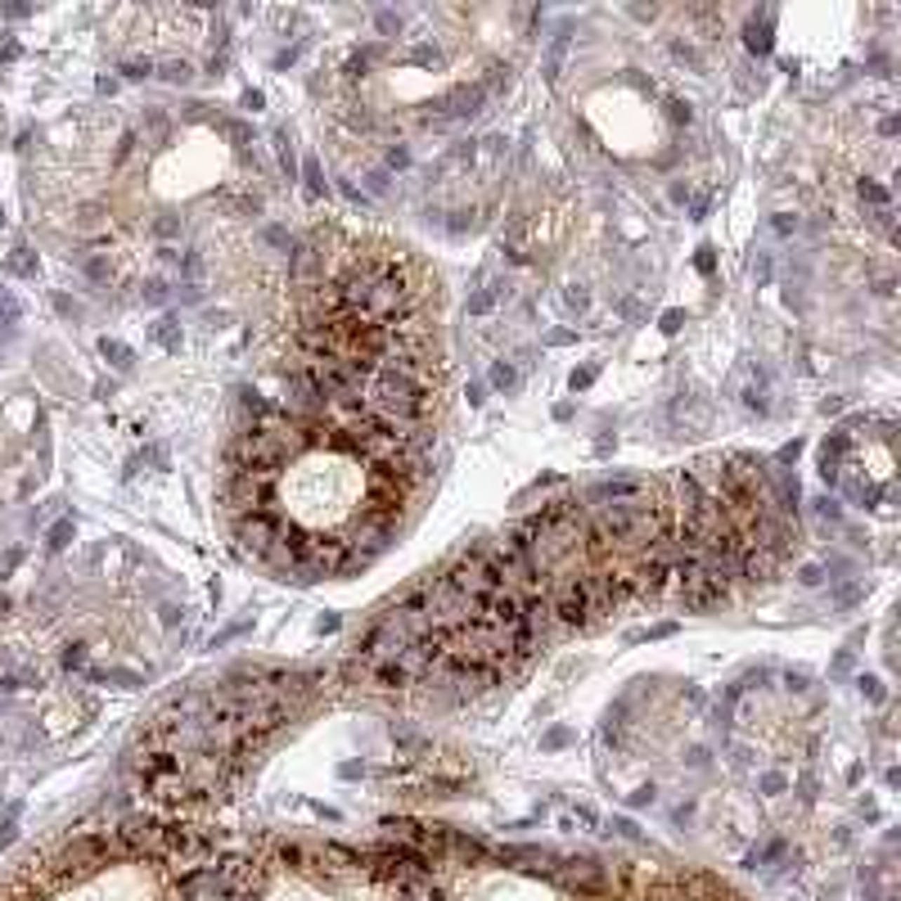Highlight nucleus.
<instances>
[{
    "mask_svg": "<svg viewBox=\"0 0 901 901\" xmlns=\"http://www.w3.org/2000/svg\"><path fill=\"white\" fill-rule=\"evenodd\" d=\"M550 622H554V631H582V627H591V622H595L582 573L550 577Z\"/></svg>",
    "mask_w": 901,
    "mask_h": 901,
    "instance_id": "1",
    "label": "nucleus"
},
{
    "mask_svg": "<svg viewBox=\"0 0 901 901\" xmlns=\"http://www.w3.org/2000/svg\"><path fill=\"white\" fill-rule=\"evenodd\" d=\"M649 491V482L645 478H604V482H595L591 491H586V509H595V505H622V500H640Z\"/></svg>",
    "mask_w": 901,
    "mask_h": 901,
    "instance_id": "2",
    "label": "nucleus"
},
{
    "mask_svg": "<svg viewBox=\"0 0 901 901\" xmlns=\"http://www.w3.org/2000/svg\"><path fill=\"white\" fill-rule=\"evenodd\" d=\"M780 568L785 563H780L770 550H761V545H739V582L744 586H766Z\"/></svg>",
    "mask_w": 901,
    "mask_h": 901,
    "instance_id": "3",
    "label": "nucleus"
},
{
    "mask_svg": "<svg viewBox=\"0 0 901 901\" xmlns=\"http://www.w3.org/2000/svg\"><path fill=\"white\" fill-rule=\"evenodd\" d=\"M370 685H374V690H388V694H392V690H406V685H415V681L406 676V667H401L396 658H379V662L370 667Z\"/></svg>",
    "mask_w": 901,
    "mask_h": 901,
    "instance_id": "4",
    "label": "nucleus"
},
{
    "mask_svg": "<svg viewBox=\"0 0 901 901\" xmlns=\"http://www.w3.org/2000/svg\"><path fill=\"white\" fill-rule=\"evenodd\" d=\"M487 383H491L496 392H519V388H523V370L514 366V361H505V356H500V361H491V370H487Z\"/></svg>",
    "mask_w": 901,
    "mask_h": 901,
    "instance_id": "5",
    "label": "nucleus"
},
{
    "mask_svg": "<svg viewBox=\"0 0 901 901\" xmlns=\"http://www.w3.org/2000/svg\"><path fill=\"white\" fill-rule=\"evenodd\" d=\"M149 338H154L163 352H180V320L171 316V311H167V316H158L154 325H149Z\"/></svg>",
    "mask_w": 901,
    "mask_h": 901,
    "instance_id": "6",
    "label": "nucleus"
},
{
    "mask_svg": "<svg viewBox=\"0 0 901 901\" xmlns=\"http://www.w3.org/2000/svg\"><path fill=\"white\" fill-rule=\"evenodd\" d=\"M744 46L753 50V55H770V14H753L748 18V27H744Z\"/></svg>",
    "mask_w": 901,
    "mask_h": 901,
    "instance_id": "7",
    "label": "nucleus"
},
{
    "mask_svg": "<svg viewBox=\"0 0 901 901\" xmlns=\"http://www.w3.org/2000/svg\"><path fill=\"white\" fill-rule=\"evenodd\" d=\"M5 271L9 275H18V280H36V271H41V262L32 257V248L27 243H18L14 253H9V262H5Z\"/></svg>",
    "mask_w": 901,
    "mask_h": 901,
    "instance_id": "8",
    "label": "nucleus"
},
{
    "mask_svg": "<svg viewBox=\"0 0 901 901\" xmlns=\"http://www.w3.org/2000/svg\"><path fill=\"white\" fill-rule=\"evenodd\" d=\"M100 352H104V361H109L113 370H122V374H126V370L135 366V352L126 347L122 338H100Z\"/></svg>",
    "mask_w": 901,
    "mask_h": 901,
    "instance_id": "9",
    "label": "nucleus"
},
{
    "mask_svg": "<svg viewBox=\"0 0 901 901\" xmlns=\"http://www.w3.org/2000/svg\"><path fill=\"white\" fill-rule=\"evenodd\" d=\"M81 275H86L91 284H100V288H104V284L113 280V262H109L104 253H91V257H81Z\"/></svg>",
    "mask_w": 901,
    "mask_h": 901,
    "instance_id": "10",
    "label": "nucleus"
},
{
    "mask_svg": "<svg viewBox=\"0 0 901 901\" xmlns=\"http://www.w3.org/2000/svg\"><path fill=\"white\" fill-rule=\"evenodd\" d=\"M568 41H573V36H568V27H563V32H554V41H550V46H545V77H550V81L559 77V68H563Z\"/></svg>",
    "mask_w": 901,
    "mask_h": 901,
    "instance_id": "11",
    "label": "nucleus"
},
{
    "mask_svg": "<svg viewBox=\"0 0 901 901\" xmlns=\"http://www.w3.org/2000/svg\"><path fill=\"white\" fill-rule=\"evenodd\" d=\"M72 536H77V523H72V519H59V523H50V532H46V550H50V554L68 550V545H72Z\"/></svg>",
    "mask_w": 901,
    "mask_h": 901,
    "instance_id": "12",
    "label": "nucleus"
},
{
    "mask_svg": "<svg viewBox=\"0 0 901 901\" xmlns=\"http://www.w3.org/2000/svg\"><path fill=\"white\" fill-rule=\"evenodd\" d=\"M856 194H861V203L870 212H883V208H893V194H888L883 185H879V180H861V185H856Z\"/></svg>",
    "mask_w": 901,
    "mask_h": 901,
    "instance_id": "13",
    "label": "nucleus"
},
{
    "mask_svg": "<svg viewBox=\"0 0 901 901\" xmlns=\"http://www.w3.org/2000/svg\"><path fill=\"white\" fill-rule=\"evenodd\" d=\"M158 72H163V81H171V86H189V81H194V68H189L185 59H171Z\"/></svg>",
    "mask_w": 901,
    "mask_h": 901,
    "instance_id": "14",
    "label": "nucleus"
},
{
    "mask_svg": "<svg viewBox=\"0 0 901 901\" xmlns=\"http://www.w3.org/2000/svg\"><path fill=\"white\" fill-rule=\"evenodd\" d=\"M167 298H171V288H167L163 280H145V284H140V302H145V307H163Z\"/></svg>",
    "mask_w": 901,
    "mask_h": 901,
    "instance_id": "15",
    "label": "nucleus"
},
{
    "mask_svg": "<svg viewBox=\"0 0 901 901\" xmlns=\"http://www.w3.org/2000/svg\"><path fill=\"white\" fill-rule=\"evenodd\" d=\"M275 145H280V167H284V176L293 180V176H298V154H293V140H288V131L275 135Z\"/></svg>",
    "mask_w": 901,
    "mask_h": 901,
    "instance_id": "16",
    "label": "nucleus"
},
{
    "mask_svg": "<svg viewBox=\"0 0 901 901\" xmlns=\"http://www.w3.org/2000/svg\"><path fill=\"white\" fill-rule=\"evenodd\" d=\"M770 271H775V266H770V253H757L753 262H748V275H753V284H757V288H766V284H770Z\"/></svg>",
    "mask_w": 901,
    "mask_h": 901,
    "instance_id": "17",
    "label": "nucleus"
},
{
    "mask_svg": "<svg viewBox=\"0 0 901 901\" xmlns=\"http://www.w3.org/2000/svg\"><path fill=\"white\" fill-rule=\"evenodd\" d=\"M491 311H496V293H491V288L469 293V316H491Z\"/></svg>",
    "mask_w": 901,
    "mask_h": 901,
    "instance_id": "18",
    "label": "nucleus"
},
{
    "mask_svg": "<svg viewBox=\"0 0 901 901\" xmlns=\"http://www.w3.org/2000/svg\"><path fill=\"white\" fill-rule=\"evenodd\" d=\"M694 271L707 275V280L716 275V248H712V243H699V253H694Z\"/></svg>",
    "mask_w": 901,
    "mask_h": 901,
    "instance_id": "19",
    "label": "nucleus"
},
{
    "mask_svg": "<svg viewBox=\"0 0 901 901\" xmlns=\"http://www.w3.org/2000/svg\"><path fill=\"white\" fill-rule=\"evenodd\" d=\"M591 307V293H586L582 284H568L563 288V311H586Z\"/></svg>",
    "mask_w": 901,
    "mask_h": 901,
    "instance_id": "20",
    "label": "nucleus"
},
{
    "mask_svg": "<svg viewBox=\"0 0 901 901\" xmlns=\"http://www.w3.org/2000/svg\"><path fill=\"white\" fill-rule=\"evenodd\" d=\"M18 316H23V307H18V298L9 293V288H0V325H14Z\"/></svg>",
    "mask_w": 901,
    "mask_h": 901,
    "instance_id": "21",
    "label": "nucleus"
},
{
    "mask_svg": "<svg viewBox=\"0 0 901 901\" xmlns=\"http://www.w3.org/2000/svg\"><path fill=\"white\" fill-rule=\"evenodd\" d=\"M383 163H388V171H406L411 167V145H388Z\"/></svg>",
    "mask_w": 901,
    "mask_h": 901,
    "instance_id": "22",
    "label": "nucleus"
},
{
    "mask_svg": "<svg viewBox=\"0 0 901 901\" xmlns=\"http://www.w3.org/2000/svg\"><path fill=\"white\" fill-rule=\"evenodd\" d=\"M262 239H266V243H275V248H284V253H293V243H298L293 234L284 230V225H266V230H262Z\"/></svg>",
    "mask_w": 901,
    "mask_h": 901,
    "instance_id": "23",
    "label": "nucleus"
},
{
    "mask_svg": "<svg viewBox=\"0 0 901 901\" xmlns=\"http://www.w3.org/2000/svg\"><path fill=\"white\" fill-rule=\"evenodd\" d=\"M811 505H816V514H820L825 523H843V505L834 496H820V500H811Z\"/></svg>",
    "mask_w": 901,
    "mask_h": 901,
    "instance_id": "24",
    "label": "nucleus"
},
{
    "mask_svg": "<svg viewBox=\"0 0 901 901\" xmlns=\"http://www.w3.org/2000/svg\"><path fill=\"white\" fill-rule=\"evenodd\" d=\"M856 685H861V694H865L870 703H883V699H888V690H883V681H879V676H861Z\"/></svg>",
    "mask_w": 901,
    "mask_h": 901,
    "instance_id": "25",
    "label": "nucleus"
},
{
    "mask_svg": "<svg viewBox=\"0 0 901 901\" xmlns=\"http://www.w3.org/2000/svg\"><path fill=\"white\" fill-rule=\"evenodd\" d=\"M140 465H154V469H167V446L163 442H149L140 451Z\"/></svg>",
    "mask_w": 901,
    "mask_h": 901,
    "instance_id": "26",
    "label": "nucleus"
},
{
    "mask_svg": "<svg viewBox=\"0 0 901 901\" xmlns=\"http://www.w3.org/2000/svg\"><path fill=\"white\" fill-rule=\"evenodd\" d=\"M302 176H307V185H311V194H325V171H320V163H316V158H307V167H302Z\"/></svg>",
    "mask_w": 901,
    "mask_h": 901,
    "instance_id": "27",
    "label": "nucleus"
},
{
    "mask_svg": "<svg viewBox=\"0 0 901 901\" xmlns=\"http://www.w3.org/2000/svg\"><path fill=\"white\" fill-rule=\"evenodd\" d=\"M59 662H63L68 672H81V667H86V645H68V649L59 653Z\"/></svg>",
    "mask_w": 901,
    "mask_h": 901,
    "instance_id": "28",
    "label": "nucleus"
},
{
    "mask_svg": "<svg viewBox=\"0 0 901 901\" xmlns=\"http://www.w3.org/2000/svg\"><path fill=\"white\" fill-rule=\"evenodd\" d=\"M595 374H599L595 366H582V370H573V379H568V388H573V392H586V388H591V383H595Z\"/></svg>",
    "mask_w": 901,
    "mask_h": 901,
    "instance_id": "29",
    "label": "nucleus"
},
{
    "mask_svg": "<svg viewBox=\"0 0 901 901\" xmlns=\"http://www.w3.org/2000/svg\"><path fill=\"white\" fill-rule=\"evenodd\" d=\"M563 744H573V730H568V726H554V730L541 735V748H563Z\"/></svg>",
    "mask_w": 901,
    "mask_h": 901,
    "instance_id": "30",
    "label": "nucleus"
},
{
    "mask_svg": "<svg viewBox=\"0 0 901 901\" xmlns=\"http://www.w3.org/2000/svg\"><path fill=\"white\" fill-rule=\"evenodd\" d=\"M149 72H154V63H149V59H131V63H122V77H131V81H145Z\"/></svg>",
    "mask_w": 901,
    "mask_h": 901,
    "instance_id": "31",
    "label": "nucleus"
},
{
    "mask_svg": "<svg viewBox=\"0 0 901 901\" xmlns=\"http://www.w3.org/2000/svg\"><path fill=\"white\" fill-rule=\"evenodd\" d=\"M667 117H672L676 126H690L694 113H690V104H685V100H667Z\"/></svg>",
    "mask_w": 901,
    "mask_h": 901,
    "instance_id": "32",
    "label": "nucleus"
},
{
    "mask_svg": "<svg viewBox=\"0 0 901 901\" xmlns=\"http://www.w3.org/2000/svg\"><path fill=\"white\" fill-rule=\"evenodd\" d=\"M154 234H158V239H176V234H180V217H158L154 221Z\"/></svg>",
    "mask_w": 901,
    "mask_h": 901,
    "instance_id": "33",
    "label": "nucleus"
},
{
    "mask_svg": "<svg viewBox=\"0 0 901 901\" xmlns=\"http://www.w3.org/2000/svg\"><path fill=\"white\" fill-rule=\"evenodd\" d=\"M798 455H802V442L793 437V442H785V446L775 451V465H798Z\"/></svg>",
    "mask_w": 901,
    "mask_h": 901,
    "instance_id": "34",
    "label": "nucleus"
},
{
    "mask_svg": "<svg viewBox=\"0 0 901 901\" xmlns=\"http://www.w3.org/2000/svg\"><path fill=\"white\" fill-rule=\"evenodd\" d=\"M798 582H802V586H820V582H825V568H820V563H802V568H798Z\"/></svg>",
    "mask_w": 901,
    "mask_h": 901,
    "instance_id": "35",
    "label": "nucleus"
},
{
    "mask_svg": "<svg viewBox=\"0 0 901 901\" xmlns=\"http://www.w3.org/2000/svg\"><path fill=\"white\" fill-rule=\"evenodd\" d=\"M856 599H861V586H856V582H852V586H839V591H834V604H839V608H852Z\"/></svg>",
    "mask_w": 901,
    "mask_h": 901,
    "instance_id": "36",
    "label": "nucleus"
},
{
    "mask_svg": "<svg viewBox=\"0 0 901 901\" xmlns=\"http://www.w3.org/2000/svg\"><path fill=\"white\" fill-rule=\"evenodd\" d=\"M681 325H685V311H662V334H681Z\"/></svg>",
    "mask_w": 901,
    "mask_h": 901,
    "instance_id": "37",
    "label": "nucleus"
},
{
    "mask_svg": "<svg viewBox=\"0 0 901 901\" xmlns=\"http://www.w3.org/2000/svg\"><path fill=\"white\" fill-rule=\"evenodd\" d=\"M374 23H379V32H383V36H396V32H401V18H396V14H388V9H383V14L374 18Z\"/></svg>",
    "mask_w": 901,
    "mask_h": 901,
    "instance_id": "38",
    "label": "nucleus"
},
{
    "mask_svg": "<svg viewBox=\"0 0 901 901\" xmlns=\"http://www.w3.org/2000/svg\"><path fill=\"white\" fill-rule=\"evenodd\" d=\"M568 342H577L573 329H550V334H545V347H568Z\"/></svg>",
    "mask_w": 901,
    "mask_h": 901,
    "instance_id": "39",
    "label": "nucleus"
},
{
    "mask_svg": "<svg viewBox=\"0 0 901 901\" xmlns=\"http://www.w3.org/2000/svg\"><path fill=\"white\" fill-rule=\"evenodd\" d=\"M55 311H59V316H72V320H77V316H81V307H77V302H72V298H68V293H55Z\"/></svg>",
    "mask_w": 901,
    "mask_h": 901,
    "instance_id": "40",
    "label": "nucleus"
},
{
    "mask_svg": "<svg viewBox=\"0 0 901 901\" xmlns=\"http://www.w3.org/2000/svg\"><path fill=\"white\" fill-rule=\"evenodd\" d=\"M221 131L230 135V140H239V145H243V140H248V135H253V131H248V126H243V122H221Z\"/></svg>",
    "mask_w": 901,
    "mask_h": 901,
    "instance_id": "41",
    "label": "nucleus"
},
{
    "mask_svg": "<svg viewBox=\"0 0 901 901\" xmlns=\"http://www.w3.org/2000/svg\"><path fill=\"white\" fill-rule=\"evenodd\" d=\"M785 785H789V780L780 775V770H770V775H761V789H766V793H785Z\"/></svg>",
    "mask_w": 901,
    "mask_h": 901,
    "instance_id": "42",
    "label": "nucleus"
},
{
    "mask_svg": "<svg viewBox=\"0 0 901 901\" xmlns=\"http://www.w3.org/2000/svg\"><path fill=\"white\" fill-rule=\"evenodd\" d=\"M225 68H230V55H225V50H221V55H212V59H208V77H221Z\"/></svg>",
    "mask_w": 901,
    "mask_h": 901,
    "instance_id": "43",
    "label": "nucleus"
},
{
    "mask_svg": "<svg viewBox=\"0 0 901 901\" xmlns=\"http://www.w3.org/2000/svg\"><path fill=\"white\" fill-rule=\"evenodd\" d=\"M667 636H676V622H658L653 631H645V640H667Z\"/></svg>",
    "mask_w": 901,
    "mask_h": 901,
    "instance_id": "44",
    "label": "nucleus"
},
{
    "mask_svg": "<svg viewBox=\"0 0 901 901\" xmlns=\"http://www.w3.org/2000/svg\"><path fill=\"white\" fill-rule=\"evenodd\" d=\"M465 396H469V406H482V401H487V383H469Z\"/></svg>",
    "mask_w": 901,
    "mask_h": 901,
    "instance_id": "45",
    "label": "nucleus"
},
{
    "mask_svg": "<svg viewBox=\"0 0 901 901\" xmlns=\"http://www.w3.org/2000/svg\"><path fill=\"white\" fill-rule=\"evenodd\" d=\"M770 225H775V234H793V230H798V217L789 221V212H780V217L770 221Z\"/></svg>",
    "mask_w": 901,
    "mask_h": 901,
    "instance_id": "46",
    "label": "nucleus"
},
{
    "mask_svg": "<svg viewBox=\"0 0 901 901\" xmlns=\"http://www.w3.org/2000/svg\"><path fill=\"white\" fill-rule=\"evenodd\" d=\"M23 50H18V41L14 36H0V59H18Z\"/></svg>",
    "mask_w": 901,
    "mask_h": 901,
    "instance_id": "47",
    "label": "nucleus"
},
{
    "mask_svg": "<svg viewBox=\"0 0 901 901\" xmlns=\"http://www.w3.org/2000/svg\"><path fill=\"white\" fill-rule=\"evenodd\" d=\"M703 212H707V194H690V217L703 221Z\"/></svg>",
    "mask_w": 901,
    "mask_h": 901,
    "instance_id": "48",
    "label": "nucleus"
},
{
    "mask_svg": "<svg viewBox=\"0 0 901 901\" xmlns=\"http://www.w3.org/2000/svg\"><path fill=\"white\" fill-rule=\"evenodd\" d=\"M690 194H694L690 180H676V185H672V203H690Z\"/></svg>",
    "mask_w": 901,
    "mask_h": 901,
    "instance_id": "49",
    "label": "nucleus"
},
{
    "mask_svg": "<svg viewBox=\"0 0 901 901\" xmlns=\"http://www.w3.org/2000/svg\"><path fill=\"white\" fill-rule=\"evenodd\" d=\"M613 446H618V437H613V433H599V437H595V455H608Z\"/></svg>",
    "mask_w": 901,
    "mask_h": 901,
    "instance_id": "50",
    "label": "nucleus"
},
{
    "mask_svg": "<svg viewBox=\"0 0 901 901\" xmlns=\"http://www.w3.org/2000/svg\"><path fill=\"white\" fill-rule=\"evenodd\" d=\"M298 55H302V46H288L284 55H275V68H288V63H298Z\"/></svg>",
    "mask_w": 901,
    "mask_h": 901,
    "instance_id": "51",
    "label": "nucleus"
},
{
    "mask_svg": "<svg viewBox=\"0 0 901 901\" xmlns=\"http://www.w3.org/2000/svg\"><path fill=\"white\" fill-rule=\"evenodd\" d=\"M338 622H342L338 613H325V618L316 622V631H320V636H329V631H338Z\"/></svg>",
    "mask_w": 901,
    "mask_h": 901,
    "instance_id": "52",
    "label": "nucleus"
},
{
    "mask_svg": "<svg viewBox=\"0 0 901 901\" xmlns=\"http://www.w3.org/2000/svg\"><path fill=\"white\" fill-rule=\"evenodd\" d=\"M180 618H185V608H176V604H163V622H167V627H176Z\"/></svg>",
    "mask_w": 901,
    "mask_h": 901,
    "instance_id": "53",
    "label": "nucleus"
},
{
    "mask_svg": "<svg viewBox=\"0 0 901 901\" xmlns=\"http://www.w3.org/2000/svg\"><path fill=\"white\" fill-rule=\"evenodd\" d=\"M370 189L383 194V189H388V171H370Z\"/></svg>",
    "mask_w": 901,
    "mask_h": 901,
    "instance_id": "54",
    "label": "nucleus"
},
{
    "mask_svg": "<svg viewBox=\"0 0 901 901\" xmlns=\"http://www.w3.org/2000/svg\"><path fill=\"white\" fill-rule=\"evenodd\" d=\"M879 135H883V140H893V135H897V117H883V122H879Z\"/></svg>",
    "mask_w": 901,
    "mask_h": 901,
    "instance_id": "55",
    "label": "nucleus"
},
{
    "mask_svg": "<svg viewBox=\"0 0 901 901\" xmlns=\"http://www.w3.org/2000/svg\"><path fill=\"white\" fill-rule=\"evenodd\" d=\"M262 104H266L262 91H243V109H262Z\"/></svg>",
    "mask_w": 901,
    "mask_h": 901,
    "instance_id": "56",
    "label": "nucleus"
},
{
    "mask_svg": "<svg viewBox=\"0 0 901 901\" xmlns=\"http://www.w3.org/2000/svg\"><path fill=\"white\" fill-rule=\"evenodd\" d=\"M843 406H847V401H843V396H834V401H820V415H839V411H843Z\"/></svg>",
    "mask_w": 901,
    "mask_h": 901,
    "instance_id": "57",
    "label": "nucleus"
},
{
    "mask_svg": "<svg viewBox=\"0 0 901 901\" xmlns=\"http://www.w3.org/2000/svg\"><path fill=\"white\" fill-rule=\"evenodd\" d=\"M554 420H559V424L573 420V401H559V406H554Z\"/></svg>",
    "mask_w": 901,
    "mask_h": 901,
    "instance_id": "58",
    "label": "nucleus"
},
{
    "mask_svg": "<svg viewBox=\"0 0 901 901\" xmlns=\"http://www.w3.org/2000/svg\"><path fill=\"white\" fill-rule=\"evenodd\" d=\"M631 802H636V807H645V802H653V789H636V793H631Z\"/></svg>",
    "mask_w": 901,
    "mask_h": 901,
    "instance_id": "59",
    "label": "nucleus"
}]
</instances>
